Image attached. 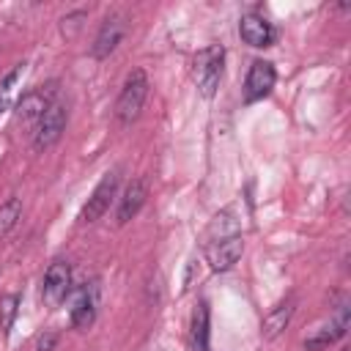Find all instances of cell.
Returning <instances> with one entry per match:
<instances>
[{"label": "cell", "instance_id": "1", "mask_svg": "<svg viewBox=\"0 0 351 351\" xmlns=\"http://www.w3.org/2000/svg\"><path fill=\"white\" fill-rule=\"evenodd\" d=\"M222 69H225V49H222V44L203 47L192 58V80H195L197 90L206 99H211L217 93L219 80H222Z\"/></svg>", "mask_w": 351, "mask_h": 351}, {"label": "cell", "instance_id": "2", "mask_svg": "<svg viewBox=\"0 0 351 351\" xmlns=\"http://www.w3.org/2000/svg\"><path fill=\"white\" fill-rule=\"evenodd\" d=\"M148 77H145V71L143 69H134L126 80H123V88H121V93H118V99H115V121L118 123H132V121H137V115H140V110H143V104H145V99H148Z\"/></svg>", "mask_w": 351, "mask_h": 351}, {"label": "cell", "instance_id": "3", "mask_svg": "<svg viewBox=\"0 0 351 351\" xmlns=\"http://www.w3.org/2000/svg\"><path fill=\"white\" fill-rule=\"evenodd\" d=\"M66 121H69V107L63 101H52L49 110L41 115V121L36 123V134H33V148L36 151H47L49 145H55L60 140V134L66 132Z\"/></svg>", "mask_w": 351, "mask_h": 351}, {"label": "cell", "instance_id": "4", "mask_svg": "<svg viewBox=\"0 0 351 351\" xmlns=\"http://www.w3.org/2000/svg\"><path fill=\"white\" fill-rule=\"evenodd\" d=\"M71 293V266L66 261H52L41 280V299L47 307H60Z\"/></svg>", "mask_w": 351, "mask_h": 351}, {"label": "cell", "instance_id": "5", "mask_svg": "<svg viewBox=\"0 0 351 351\" xmlns=\"http://www.w3.org/2000/svg\"><path fill=\"white\" fill-rule=\"evenodd\" d=\"M55 93H58L55 82H47V85H38V88H30L27 93H22L16 101V121L19 123H38L41 115L55 101Z\"/></svg>", "mask_w": 351, "mask_h": 351}, {"label": "cell", "instance_id": "6", "mask_svg": "<svg viewBox=\"0 0 351 351\" xmlns=\"http://www.w3.org/2000/svg\"><path fill=\"white\" fill-rule=\"evenodd\" d=\"M115 192H118V173H104V178H101V181L96 184V189L90 192L88 203L82 206L80 222H82V225H93L99 217H104L107 208H110V203H112V197H115Z\"/></svg>", "mask_w": 351, "mask_h": 351}, {"label": "cell", "instance_id": "7", "mask_svg": "<svg viewBox=\"0 0 351 351\" xmlns=\"http://www.w3.org/2000/svg\"><path fill=\"white\" fill-rule=\"evenodd\" d=\"M277 82V71L269 60H252L250 63V71H247V80H244V101L252 104V101H261L271 93Z\"/></svg>", "mask_w": 351, "mask_h": 351}, {"label": "cell", "instance_id": "8", "mask_svg": "<svg viewBox=\"0 0 351 351\" xmlns=\"http://www.w3.org/2000/svg\"><path fill=\"white\" fill-rule=\"evenodd\" d=\"M96 313H99V282L90 280V282H85L74 293V302H71V326L74 329H88L96 321Z\"/></svg>", "mask_w": 351, "mask_h": 351}, {"label": "cell", "instance_id": "9", "mask_svg": "<svg viewBox=\"0 0 351 351\" xmlns=\"http://www.w3.org/2000/svg\"><path fill=\"white\" fill-rule=\"evenodd\" d=\"M241 252H244V239L233 233V236H222L219 241L208 244L206 247V261L211 263L214 271H228L239 263Z\"/></svg>", "mask_w": 351, "mask_h": 351}, {"label": "cell", "instance_id": "10", "mask_svg": "<svg viewBox=\"0 0 351 351\" xmlns=\"http://www.w3.org/2000/svg\"><path fill=\"white\" fill-rule=\"evenodd\" d=\"M239 36L244 44L255 47V49H266L271 47L274 41V27L266 16H261L258 11H247L241 19H239Z\"/></svg>", "mask_w": 351, "mask_h": 351}, {"label": "cell", "instance_id": "11", "mask_svg": "<svg viewBox=\"0 0 351 351\" xmlns=\"http://www.w3.org/2000/svg\"><path fill=\"white\" fill-rule=\"evenodd\" d=\"M123 33H126V22H123V16H118V14L107 16V19L101 22V27H99L96 38H93V47H90L93 58H99V60L110 58V55L118 49V44H121Z\"/></svg>", "mask_w": 351, "mask_h": 351}, {"label": "cell", "instance_id": "12", "mask_svg": "<svg viewBox=\"0 0 351 351\" xmlns=\"http://www.w3.org/2000/svg\"><path fill=\"white\" fill-rule=\"evenodd\" d=\"M346 329H348V304H340V307H337V315H335L326 326H321L315 335H310V337L304 340V348H307V351L326 348L329 343L340 340V337L346 335Z\"/></svg>", "mask_w": 351, "mask_h": 351}, {"label": "cell", "instance_id": "13", "mask_svg": "<svg viewBox=\"0 0 351 351\" xmlns=\"http://www.w3.org/2000/svg\"><path fill=\"white\" fill-rule=\"evenodd\" d=\"M145 197H148L145 181H143V178H134V181L123 189V197H121V203H118V214H115V217H118V225H126L129 219H134L137 211L143 208Z\"/></svg>", "mask_w": 351, "mask_h": 351}, {"label": "cell", "instance_id": "14", "mask_svg": "<svg viewBox=\"0 0 351 351\" xmlns=\"http://www.w3.org/2000/svg\"><path fill=\"white\" fill-rule=\"evenodd\" d=\"M291 315H293V299H285V302L274 304V307L263 315V335H266V337H277V335L288 326Z\"/></svg>", "mask_w": 351, "mask_h": 351}, {"label": "cell", "instance_id": "15", "mask_svg": "<svg viewBox=\"0 0 351 351\" xmlns=\"http://www.w3.org/2000/svg\"><path fill=\"white\" fill-rule=\"evenodd\" d=\"M192 348L208 351V304L200 302L192 315Z\"/></svg>", "mask_w": 351, "mask_h": 351}, {"label": "cell", "instance_id": "16", "mask_svg": "<svg viewBox=\"0 0 351 351\" xmlns=\"http://www.w3.org/2000/svg\"><path fill=\"white\" fill-rule=\"evenodd\" d=\"M19 217H22V200L16 195H11L5 203H0V236L11 233L14 225L19 222Z\"/></svg>", "mask_w": 351, "mask_h": 351}, {"label": "cell", "instance_id": "17", "mask_svg": "<svg viewBox=\"0 0 351 351\" xmlns=\"http://www.w3.org/2000/svg\"><path fill=\"white\" fill-rule=\"evenodd\" d=\"M25 77V63H16L3 80H0V112L3 110H8V104H11V96H14V90H16V85H19V80Z\"/></svg>", "mask_w": 351, "mask_h": 351}, {"label": "cell", "instance_id": "18", "mask_svg": "<svg viewBox=\"0 0 351 351\" xmlns=\"http://www.w3.org/2000/svg\"><path fill=\"white\" fill-rule=\"evenodd\" d=\"M16 310H19V293H5L0 299V329H3V335L11 332L14 318H16Z\"/></svg>", "mask_w": 351, "mask_h": 351}, {"label": "cell", "instance_id": "19", "mask_svg": "<svg viewBox=\"0 0 351 351\" xmlns=\"http://www.w3.org/2000/svg\"><path fill=\"white\" fill-rule=\"evenodd\" d=\"M55 343H58V335H55V332H47V335H41V337L36 340V351H52Z\"/></svg>", "mask_w": 351, "mask_h": 351}, {"label": "cell", "instance_id": "20", "mask_svg": "<svg viewBox=\"0 0 351 351\" xmlns=\"http://www.w3.org/2000/svg\"><path fill=\"white\" fill-rule=\"evenodd\" d=\"M340 351H348V348H340Z\"/></svg>", "mask_w": 351, "mask_h": 351}]
</instances>
